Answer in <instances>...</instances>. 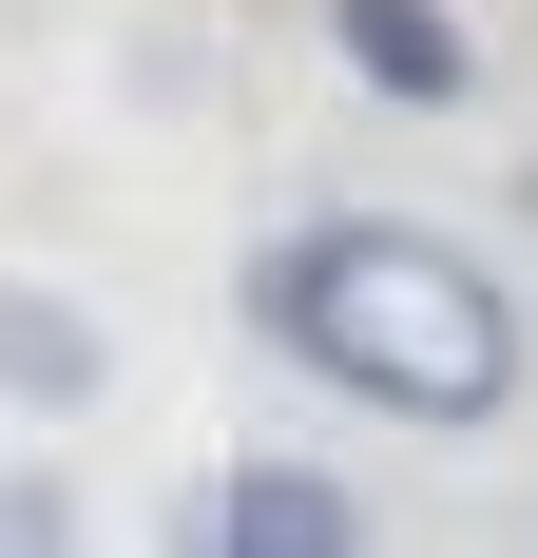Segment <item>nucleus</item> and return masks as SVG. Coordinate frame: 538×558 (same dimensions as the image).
Returning <instances> with one entry per match:
<instances>
[{"mask_svg": "<svg viewBox=\"0 0 538 558\" xmlns=\"http://www.w3.org/2000/svg\"><path fill=\"white\" fill-rule=\"evenodd\" d=\"M250 347H289L308 386L384 404V424H500V386H519V289L462 231L308 213V231L250 251Z\"/></svg>", "mask_w": 538, "mask_h": 558, "instance_id": "1", "label": "nucleus"}, {"mask_svg": "<svg viewBox=\"0 0 538 558\" xmlns=\"http://www.w3.org/2000/svg\"><path fill=\"white\" fill-rule=\"evenodd\" d=\"M327 39H346V77L404 97V116H462V97H481V39H462L442 0H327Z\"/></svg>", "mask_w": 538, "mask_h": 558, "instance_id": "2", "label": "nucleus"}, {"mask_svg": "<svg viewBox=\"0 0 538 558\" xmlns=\"http://www.w3.org/2000/svg\"><path fill=\"white\" fill-rule=\"evenodd\" d=\"M212 539H231V558H346V539H366V501L308 482V462H231V482H212Z\"/></svg>", "mask_w": 538, "mask_h": 558, "instance_id": "3", "label": "nucleus"}, {"mask_svg": "<svg viewBox=\"0 0 538 558\" xmlns=\"http://www.w3.org/2000/svg\"><path fill=\"white\" fill-rule=\"evenodd\" d=\"M97 366H115V347L77 328L58 289H0V386H20V404H97Z\"/></svg>", "mask_w": 538, "mask_h": 558, "instance_id": "4", "label": "nucleus"}, {"mask_svg": "<svg viewBox=\"0 0 538 558\" xmlns=\"http://www.w3.org/2000/svg\"><path fill=\"white\" fill-rule=\"evenodd\" d=\"M0 539H77V501L58 482H0Z\"/></svg>", "mask_w": 538, "mask_h": 558, "instance_id": "5", "label": "nucleus"}]
</instances>
